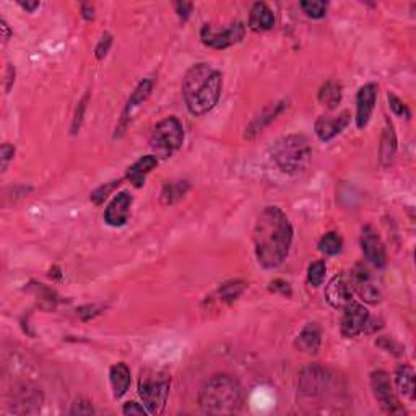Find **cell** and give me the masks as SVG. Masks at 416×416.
I'll list each match as a JSON object with an SVG mask.
<instances>
[{
    "label": "cell",
    "mask_w": 416,
    "mask_h": 416,
    "mask_svg": "<svg viewBox=\"0 0 416 416\" xmlns=\"http://www.w3.org/2000/svg\"><path fill=\"white\" fill-rule=\"evenodd\" d=\"M174 7H176V12H178V15H179L183 20H187L190 13H192V3L178 2V3H174Z\"/></svg>",
    "instance_id": "39"
},
{
    "label": "cell",
    "mask_w": 416,
    "mask_h": 416,
    "mask_svg": "<svg viewBox=\"0 0 416 416\" xmlns=\"http://www.w3.org/2000/svg\"><path fill=\"white\" fill-rule=\"evenodd\" d=\"M158 165V158L154 154H147V157H141L139 161H135L129 170H127L126 178L130 181L135 187H141L145 184L148 172H152Z\"/></svg>",
    "instance_id": "18"
},
{
    "label": "cell",
    "mask_w": 416,
    "mask_h": 416,
    "mask_svg": "<svg viewBox=\"0 0 416 416\" xmlns=\"http://www.w3.org/2000/svg\"><path fill=\"white\" fill-rule=\"evenodd\" d=\"M367 325H369V311L362 306V304L356 303V301H349L347 306L343 308L342 316V334L347 338H355L366 332Z\"/></svg>",
    "instance_id": "10"
},
{
    "label": "cell",
    "mask_w": 416,
    "mask_h": 416,
    "mask_svg": "<svg viewBox=\"0 0 416 416\" xmlns=\"http://www.w3.org/2000/svg\"><path fill=\"white\" fill-rule=\"evenodd\" d=\"M387 100H389V106H391L392 113L395 114V116L410 119L411 113H410V109L406 108V104L404 103V101L398 100L395 95H392V93H389V95H387Z\"/></svg>",
    "instance_id": "31"
},
{
    "label": "cell",
    "mask_w": 416,
    "mask_h": 416,
    "mask_svg": "<svg viewBox=\"0 0 416 416\" xmlns=\"http://www.w3.org/2000/svg\"><path fill=\"white\" fill-rule=\"evenodd\" d=\"M272 159L280 171L286 174H298L303 172L311 163L312 148L304 135H286L273 143Z\"/></svg>",
    "instance_id": "4"
},
{
    "label": "cell",
    "mask_w": 416,
    "mask_h": 416,
    "mask_svg": "<svg viewBox=\"0 0 416 416\" xmlns=\"http://www.w3.org/2000/svg\"><path fill=\"white\" fill-rule=\"evenodd\" d=\"M132 202H134V198H132L129 192H126V190L119 192L117 196L111 200L108 208H106L104 211L106 223L114 228L124 227V224L127 223V220H129Z\"/></svg>",
    "instance_id": "14"
},
{
    "label": "cell",
    "mask_w": 416,
    "mask_h": 416,
    "mask_svg": "<svg viewBox=\"0 0 416 416\" xmlns=\"http://www.w3.org/2000/svg\"><path fill=\"white\" fill-rule=\"evenodd\" d=\"M109 379H111V387H113L114 398H121L127 393L130 387L132 378H130V369L126 362H117L111 367L109 371Z\"/></svg>",
    "instance_id": "19"
},
{
    "label": "cell",
    "mask_w": 416,
    "mask_h": 416,
    "mask_svg": "<svg viewBox=\"0 0 416 416\" xmlns=\"http://www.w3.org/2000/svg\"><path fill=\"white\" fill-rule=\"evenodd\" d=\"M223 75L208 64H196L187 70L183 83L184 101L194 116H203L218 103Z\"/></svg>",
    "instance_id": "2"
},
{
    "label": "cell",
    "mask_w": 416,
    "mask_h": 416,
    "mask_svg": "<svg viewBox=\"0 0 416 416\" xmlns=\"http://www.w3.org/2000/svg\"><path fill=\"white\" fill-rule=\"evenodd\" d=\"M95 413V408H93L91 402L85 400V398H78L72 404V408H70V415H93Z\"/></svg>",
    "instance_id": "33"
},
{
    "label": "cell",
    "mask_w": 416,
    "mask_h": 416,
    "mask_svg": "<svg viewBox=\"0 0 416 416\" xmlns=\"http://www.w3.org/2000/svg\"><path fill=\"white\" fill-rule=\"evenodd\" d=\"M152 90H153L152 80H143V82L139 83V86L135 88L134 93H132L129 103H127V106H126V111H124V116H122L124 124L129 121V119H132V114H134L135 111L139 109L140 106L145 103V101H147Z\"/></svg>",
    "instance_id": "23"
},
{
    "label": "cell",
    "mask_w": 416,
    "mask_h": 416,
    "mask_svg": "<svg viewBox=\"0 0 416 416\" xmlns=\"http://www.w3.org/2000/svg\"><path fill=\"white\" fill-rule=\"evenodd\" d=\"M19 5L26 12H34L39 7V2H19Z\"/></svg>",
    "instance_id": "43"
},
{
    "label": "cell",
    "mask_w": 416,
    "mask_h": 416,
    "mask_svg": "<svg viewBox=\"0 0 416 416\" xmlns=\"http://www.w3.org/2000/svg\"><path fill=\"white\" fill-rule=\"evenodd\" d=\"M395 154H397V135L395 130H393L392 122L387 119L386 129H384L382 139H380V145H379L380 163H382L384 166L392 165Z\"/></svg>",
    "instance_id": "21"
},
{
    "label": "cell",
    "mask_w": 416,
    "mask_h": 416,
    "mask_svg": "<svg viewBox=\"0 0 416 416\" xmlns=\"http://www.w3.org/2000/svg\"><path fill=\"white\" fill-rule=\"evenodd\" d=\"M122 411H124V415H148L150 413V411L147 410V406L137 404V402H129V404H126Z\"/></svg>",
    "instance_id": "36"
},
{
    "label": "cell",
    "mask_w": 416,
    "mask_h": 416,
    "mask_svg": "<svg viewBox=\"0 0 416 416\" xmlns=\"http://www.w3.org/2000/svg\"><path fill=\"white\" fill-rule=\"evenodd\" d=\"M319 101L327 109H335L342 101V85L335 80H329L319 90Z\"/></svg>",
    "instance_id": "24"
},
{
    "label": "cell",
    "mask_w": 416,
    "mask_h": 416,
    "mask_svg": "<svg viewBox=\"0 0 416 416\" xmlns=\"http://www.w3.org/2000/svg\"><path fill=\"white\" fill-rule=\"evenodd\" d=\"M325 273H327V265L324 260H317V262L309 265V270H308L309 285L314 288L321 286L325 280Z\"/></svg>",
    "instance_id": "30"
},
{
    "label": "cell",
    "mask_w": 416,
    "mask_h": 416,
    "mask_svg": "<svg viewBox=\"0 0 416 416\" xmlns=\"http://www.w3.org/2000/svg\"><path fill=\"white\" fill-rule=\"evenodd\" d=\"M171 378L163 371L147 369L141 373L139 382V395L152 415H159L165 410L170 395Z\"/></svg>",
    "instance_id": "5"
},
{
    "label": "cell",
    "mask_w": 416,
    "mask_h": 416,
    "mask_svg": "<svg viewBox=\"0 0 416 416\" xmlns=\"http://www.w3.org/2000/svg\"><path fill=\"white\" fill-rule=\"evenodd\" d=\"M13 154H15V148H13L12 145L3 143L2 148H0V163H2V171L7 170L8 163H10Z\"/></svg>",
    "instance_id": "34"
},
{
    "label": "cell",
    "mask_w": 416,
    "mask_h": 416,
    "mask_svg": "<svg viewBox=\"0 0 416 416\" xmlns=\"http://www.w3.org/2000/svg\"><path fill=\"white\" fill-rule=\"evenodd\" d=\"M293 242V227L281 208L267 207L254 228V247L264 268H277L285 262Z\"/></svg>",
    "instance_id": "1"
},
{
    "label": "cell",
    "mask_w": 416,
    "mask_h": 416,
    "mask_svg": "<svg viewBox=\"0 0 416 416\" xmlns=\"http://www.w3.org/2000/svg\"><path fill=\"white\" fill-rule=\"evenodd\" d=\"M378 100V85L374 83H367L361 86L356 95V126L358 129H365L369 122L373 111Z\"/></svg>",
    "instance_id": "15"
},
{
    "label": "cell",
    "mask_w": 416,
    "mask_h": 416,
    "mask_svg": "<svg viewBox=\"0 0 416 416\" xmlns=\"http://www.w3.org/2000/svg\"><path fill=\"white\" fill-rule=\"evenodd\" d=\"M86 101H88V95L82 101H80V104H78L77 114H75L73 126H72V132H73V134L80 129V124H82V119H83V113H85V109H86Z\"/></svg>",
    "instance_id": "37"
},
{
    "label": "cell",
    "mask_w": 416,
    "mask_h": 416,
    "mask_svg": "<svg viewBox=\"0 0 416 416\" xmlns=\"http://www.w3.org/2000/svg\"><path fill=\"white\" fill-rule=\"evenodd\" d=\"M361 249L367 262L375 268L386 267L387 252L378 231L373 227H365L361 231Z\"/></svg>",
    "instance_id": "11"
},
{
    "label": "cell",
    "mask_w": 416,
    "mask_h": 416,
    "mask_svg": "<svg viewBox=\"0 0 416 416\" xmlns=\"http://www.w3.org/2000/svg\"><path fill=\"white\" fill-rule=\"evenodd\" d=\"M275 25V15L270 10L268 5L262 2L254 3L249 15V28L252 31H268Z\"/></svg>",
    "instance_id": "20"
},
{
    "label": "cell",
    "mask_w": 416,
    "mask_h": 416,
    "mask_svg": "<svg viewBox=\"0 0 416 416\" xmlns=\"http://www.w3.org/2000/svg\"><path fill=\"white\" fill-rule=\"evenodd\" d=\"M283 108H285V101H281V103H277V104H272V106H267V108L262 111V114H259V116L249 124V127L246 129V135H244L246 139H254L259 132L264 130L265 126H268V124L281 113Z\"/></svg>",
    "instance_id": "22"
},
{
    "label": "cell",
    "mask_w": 416,
    "mask_h": 416,
    "mask_svg": "<svg viewBox=\"0 0 416 416\" xmlns=\"http://www.w3.org/2000/svg\"><path fill=\"white\" fill-rule=\"evenodd\" d=\"M189 183L187 181H174V183H167L161 190V203L163 205H171L176 200H179L181 197L187 192Z\"/></svg>",
    "instance_id": "26"
},
{
    "label": "cell",
    "mask_w": 416,
    "mask_h": 416,
    "mask_svg": "<svg viewBox=\"0 0 416 416\" xmlns=\"http://www.w3.org/2000/svg\"><path fill=\"white\" fill-rule=\"evenodd\" d=\"M371 389H373L374 398L378 400L380 408L386 410L387 413H404V406L400 405L392 387V380L386 371H374L371 374Z\"/></svg>",
    "instance_id": "9"
},
{
    "label": "cell",
    "mask_w": 416,
    "mask_h": 416,
    "mask_svg": "<svg viewBox=\"0 0 416 416\" xmlns=\"http://www.w3.org/2000/svg\"><path fill=\"white\" fill-rule=\"evenodd\" d=\"M247 288V285L244 281H229L224 283V285L220 286V290L216 291V298L221 303H231V301L238 299L239 296L244 293V290Z\"/></svg>",
    "instance_id": "27"
},
{
    "label": "cell",
    "mask_w": 416,
    "mask_h": 416,
    "mask_svg": "<svg viewBox=\"0 0 416 416\" xmlns=\"http://www.w3.org/2000/svg\"><path fill=\"white\" fill-rule=\"evenodd\" d=\"M270 291H275V293H278V291H280V293H283V294H288V296H291V288H290V285H288L286 281H283V280H275V281H272L270 283Z\"/></svg>",
    "instance_id": "38"
},
{
    "label": "cell",
    "mask_w": 416,
    "mask_h": 416,
    "mask_svg": "<svg viewBox=\"0 0 416 416\" xmlns=\"http://www.w3.org/2000/svg\"><path fill=\"white\" fill-rule=\"evenodd\" d=\"M301 8H303V12L306 13L309 19L319 20L325 16L327 2H324V0H303Z\"/></svg>",
    "instance_id": "29"
},
{
    "label": "cell",
    "mask_w": 416,
    "mask_h": 416,
    "mask_svg": "<svg viewBox=\"0 0 416 416\" xmlns=\"http://www.w3.org/2000/svg\"><path fill=\"white\" fill-rule=\"evenodd\" d=\"M0 28H2V33H3L2 34V43L5 44L8 41V38H10V34H12L10 33V28H8V25L5 23V20L0 21Z\"/></svg>",
    "instance_id": "42"
},
{
    "label": "cell",
    "mask_w": 416,
    "mask_h": 416,
    "mask_svg": "<svg viewBox=\"0 0 416 416\" xmlns=\"http://www.w3.org/2000/svg\"><path fill=\"white\" fill-rule=\"evenodd\" d=\"M244 34L246 26L241 21H236V23L229 25L224 30H216L211 25H203L200 31L202 43L205 46L211 47V49H227V47H231L241 41L244 38Z\"/></svg>",
    "instance_id": "8"
},
{
    "label": "cell",
    "mask_w": 416,
    "mask_h": 416,
    "mask_svg": "<svg viewBox=\"0 0 416 416\" xmlns=\"http://www.w3.org/2000/svg\"><path fill=\"white\" fill-rule=\"evenodd\" d=\"M334 389V375L325 367L312 365L306 367L299 375L298 393L303 402L322 400Z\"/></svg>",
    "instance_id": "7"
},
{
    "label": "cell",
    "mask_w": 416,
    "mask_h": 416,
    "mask_svg": "<svg viewBox=\"0 0 416 416\" xmlns=\"http://www.w3.org/2000/svg\"><path fill=\"white\" fill-rule=\"evenodd\" d=\"M349 121H351V114L348 111H343L338 116H321L316 121L314 130H316L319 140L330 141L347 129Z\"/></svg>",
    "instance_id": "13"
},
{
    "label": "cell",
    "mask_w": 416,
    "mask_h": 416,
    "mask_svg": "<svg viewBox=\"0 0 416 416\" xmlns=\"http://www.w3.org/2000/svg\"><path fill=\"white\" fill-rule=\"evenodd\" d=\"M322 343V330L317 324H308L296 338V348L308 355H316Z\"/></svg>",
    "instance_id": "17"
},
{
    "label": "cell",
    "mask_w": 416,
    "mask_h": 416,
    "mask_svg": "<svg viewBox=\"0 0 416 416\" xmlns=\"http://www.w3.org/2000/svg\"><path fill=\"white\" fill-rule=\"evenodd\" d=\"M184 127L178 117H167L154 126L150 137V147L157 157L170 158L172 153L183 147Z\"/></svg>",
    "instance_id": "6"
},
{
    "label": "cell",
    "mask_w": 416,
    "mask_h": 416,
    "mask_svg": "<svg viewBox=\"0 0 416 416\" xmlns=\"http://www.w3.org/2000/svg\"><path fill=\"white\" fill-rule=\"evenodd\" d=\"M325 299L332 308L343 309L353 299V290L343 275L332 278L325 286Z\"/></svg>",
    "instance_id": "16"
},
{
    "label": "cell",
    "mask_w": 416,
    "mask_h": 416,
    "mask_svg": "<svg viewBox=\"0 0 416 416\" xmlns=\"http://www.w3.org/2000/svg\"><path fill=\"white\" fill-rule=\"evenodd\" d=\"M121 184V181H113V183L106 184V185H101V187H98L95 190V192L91 194V200L93 203H96V205H101L106 198H108V196L111 192H113L114 189L117 187V185Z\"/></svg>",
    "instance_id": "32"
},
{
    "label": "cell",
    "mask_w": 416,
    "mask_h": 416,
    "mask_svg": "<svg viewBox=\"0 0 416 416\" xmlns=\"http://www.w3.org/2000/svg\"><path fill=\"white\" fill-rule=\"evenodd\" d=\"M5 80H7V83H5V90L8 91L12 88V83L15 82V70H13V67H10V65H8L7 67V75H5Z\"/></svg>",
    "instance_id": "41"
},
{
    "label": "cell",
    "mask_w": 416,
    "mask_h": 416,
    "mask_svg": "<svg viewBox=\"0 0 416 416\" xmlns=\"http://www.w3.org/2000/svg\"><path fill=\"white\" fill-rule=\"evenodd\" d=\"M244 391L229 374H218L208 379L198 393V405L208 415H234L242 408Z\"/></svg>",
    "instance_id": "3"
},
{
    "label": "cell",
    "mask_w": 416,
    "mask_h": 416,
    "mask_svg": "<svg viewBox=\"0 0 416 416\" xmlns=\"http://www.w3.org/2000/svg\"><path fill=\"white\" fill-rule=\"evenodd\" d=\"M342 247H343V239L335 231L324 234L321 241H319V251L325 255H337L342 252Z\"/></svg>",
    "instance_id": "28"
},
{
    "label": "cell",
    "mask_w": 416,
    "mask_h": 416,
    "mask_svg": "<svg viewBox=\"0 0 416 416\" xmlns=\"http://www.w3.org/2000/svg\"><path fill=\"white\" fill-rule=\"evenodd\" d=\"M82 16L85 20H93V19H95V7L88 5V3H85V5H82Z\"/></svg>",
    "instance_id": "40"
},
{
    "label": "cell",
    "mask_w": 416,
    "mask_h": 416,
    "mask_svg": "<svg viewBox=\"0 0 416 416\" xmlns=\"http://www.w3.org/2000/svg\"><path fill=\"white\" fill-rule=\"evenodd\" d=\"M349 285H351V290L356 291V293L360 294V298L366 301V303L375 304L380 301V290L375 286L369 270H367L365 265L360 264L351 270Z\"/></svg>",
    "instance_id": "12"
},
{
    "label": "cell",
    "mask_w": 416,
    "mask_h": 416,
    "mask_svg": "<svg viewBox=\"0 0 416 416\" xmlns=\"http://www.w3.org/2000/svg\"><path fill=\"white\" fill-rule=\"evenodd\" d=\"M111 44H113V38H111V34H104L103 39H101L98 46H96V59H104L106 54H108Z\"/></svg>",
    "instance_id": "35"
},
{
    "label": "cell",
    "mask_w": 416,
    "mask_h": 416,
    "mask_svg": "<svg viewBox=\"0 0 416 416\" xmlns=\"http://www.w3.org/2000/svg\"><path fill=\"white\" fill-rule=\"evenodd\" d=\"M395 384L402 395L415 398V371L408 365H402L395 373Z\"/></svg>",
    "instance_id": "25"
}]
</instances>
